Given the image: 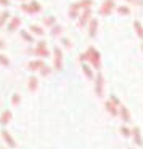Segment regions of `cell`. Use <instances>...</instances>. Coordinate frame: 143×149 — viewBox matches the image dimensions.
<instances>
[{"instance_id":"6da1fadb","label":"cell","mask_w":143,"mask_h":149,"mask_svg":"<svg viewBox=\"0 0 143 149\" xmlns=\"http://www.w3.org/2000/svg\"><path fill=\"white\" fill-rule=\"evenodd\" d=\"M85 56H87V61H90L92 66H93L97 71L101 68V56H100V53H98L93 47H88V50L85 52Z\"/></svg>"},{"instance_id":"7a4b0ae2","label":"cell","mask_w":143,"mask_h":149,"mask_svg":"<svg viewBox=\"0 0 143 149\" xmlns=\"http://www.w3.org/2000/svg\"><path fill=\"white\" fill-rule=\"evenodd\" d=\"M103 84H104L103 75H101V72H98V74L95 75V93H97L98 98L103 96Z\"/></svg>"},{"instance_id":"3957f363","label":"cell","mask_w":143,"mask_h":149,"mask_svg":"<svg viewBox=\"0 0 143 149\" xmlns=\"http://www.w3.org/2000/svg\"><path fill=\"white\" fill-rule=\"evenodd\" d=\"M53 55H55V63H53V66H55L56 71H61V69H63V53H61V48H60V47H55Z\"/></svg>"},{"instance_id":"277c9868","label":"cell","mask_w":143,"mask_h":149,"mask_svg":"<svg viewBox=\"0 0 143 149\" xmlns=\"http://www.w3.org/2000/svg\"><path fill=\"white\" fill-rule=\"evenodd\" d=\"M113 10H114V2L113 0H106V2L101 5V8L98 10V13H100L101 16H108V15H111Z\"/></svg>"},{"instance_id":"5b68a950","label":"cell","mask_w":143,"mask_h":149,"mask_svg":"<svg viewBox=\"0 0 143 149\" xmlns=\"http://www.w3.org/2000/svg\"><path fill=\"white\" fill-rule=\"evenodd\" d=\"M90 19H92V8H87L79 16V27H84L87 23H90Z\"/></svg>"},{"instance_id":"8992f818","label":"cell","mask_w":143,"mask_h":149,"mask_svg":"<svg viewBox=\"0 0 143 149\" xmlns=\"http://www.w3.org/2000/svg\"><path fill=\"white\" fill-rule=\"evenodd\" d=\"M34 53H36L37 56H40V58H47V56L50 55V52L47 50V43L43 42V40L37 43V48L34 50Z\"/></svg>"},{"instance_id":"52a82bcc","label":"cell","mask_w":143,"mask_h":149,"mask_svg":"<svg viewBox=\"0 0 143 149\" xmlns=\"http://www.w3.org/2000/svg\"><path fill=\"white\" fill-rule=\"evenodd\" d=\"M23 8L26 13H31V15H34V13H39L40 10H42V7H40V3H37V2H31L29 5H23Z\"/></svg>"},{"instance_id":"ba28073f","label":"cell","mask_w":143,"mask_h":149,"mask_svg":"<svg viewBox=\"0 0 143 149\" xmlns=\"http://www.w3.org/2000/svg\"><path fill=\"white\" fill-rule=\"evenodd\" d=\"M132 138H133V143H135L137 146H142V144H143L142 132H140L138 127H133V128H132Z\"/></svg>"},{"instance_id":"9c48e42d","label":"cell","mask_w":143,"mask_h":149,"mask_svg":"<svg viewBox=\"0 0 143 149\" xmlns=\"http://www.w3.org/2000/svg\"><path fill=\"white\" fill-rule=\"evenodd\" d=\"M104 109H106L108 112H109V116H113V117L119 116V107L114 106L111 101H106V103H104Z\"/></svg>"},{"instance_id":"30bf717a","label":"cell","mask_w":143,"mask_h":149,"mask_svg":"<svg viewBox=\"0 0 143 149\" xmlns=\"http://www.w3.org/2000/svg\"><path fill=\"white\" fill-rule=\"evenodd\" d=\"M2 138L5 139V143H7V144L10 146L11 149H15V148H16V141H15V139H13V136H11L10 133L7 132V130H4V132H2Z\"/></svg>"},{"instance_id":"8fae6325","label":"cell","mask_w":143,"mask_h":149,"mask_svg":"<svg viewBox=\"0 0 143 149\" xmlns=\"http://www.w3.org/2000/svg\"><path fill=\"white\" fill-rule=\"evenodd\" d=\"M97 29H98V19H95V18H92L90 23H88V36L93 39L95 36H97Z\"/></svg>"},{"instance_id":"7c38bea8","label":"cell","mask_w":143,"mask_h":149,"mask_svg":"<svg viewBox=\"0 0 143 149\" xmlns=\"http://www.w3.org/2000/svg\"><path fill=\"white\" fill-rule=\"evenodd\" d=\"M27 68H29V71H40V69L43 68V61L42 59H34V61H29L27 63Z\"/></svg>"},{"instance_id":"4fadbf2b","label":"cell","mask_w":143,"mask_h":149,"mask_svg":"<svg viewBox=\"0 0 143 149\" xmlns=\"http://www.w3.org/2000/svg\"><path fill=\"white\" fill-rule=\"evenodd\" d=\"M11 117H13V112L11 111H4L2 112V116H0V125H8L10 123V120H11Z\"/></svg>"},{"instance_id":"5bb4252c","label":"cell","mask_w":143,"mask_h":149,"mask_svg":"<svg viewBox=\"0 0 143 149\" xmlns=\"http://www.w3.org/2000/svg\"><path fill=\"white\" fill-rule=\"evenodd\" d=\"M27 88H29V91H36L37 88H39V79L36 77V75H31L29 80H27Z\"/></svg>"},{"instance_id":"9a60e30c","label":"cell","mask_w":143,"mask_h":149,"mask_svg":"<svg viewBox=\"0 0 143 149\" xmlns=\"http://www.w3.org/2000/svg\"><path fill=\"white\" fill-rule=\"evenodd\" d=\"M119 116H121V119H122L124 123L130 122V112H129V109H127V107L119 106Z\"/></svg>"},{"instance_id":"2e32d148","label":"cell","mask_w":143,"mask_h":149,"mask_svg":"<svg viewBox=\"0 0 143 149\" xmlns=\"http://www.w3.org/2000/svg\"><path fill=\"white\" fill-rule=\"evenodd\" d=\"M79 11H81V7H79V3L71 5V8H69V18H71V19H76V18L79 16Z\"/></svg>"},{"instance_id":"e0dca14e","label":"cell","mask_w":143,"mask_h":149,"mask_svg":"<svg viewBox=\"0 0 143 149\" xmlns=\"http://www.w3.org/2000/svg\"><path fill=\"white\" fill-rule=\"evenodd\" d=\"M82 72L85 74V77H87V79H93L95 77L93 71H92V68L87 64V63H82Z\"/></svg>"},{"instance_id":"ac0fdd59","label":"cell","mask_w":143,"mask_h":149,"mask_svg":"<svg viewBox=\"0 0 143 149\" xmlns=\"http://www.w3.org/2000/svg\"><path fill=\"white\" fill-rule=\"evenodd\" d=\"M20 24H21L20 18H13V19L10 21V24H8V31H10V32H15V31L20 27Z\"/></svg>"},{"instance_id":"d6986e66","label":"cell","mask_w":143,"mask_h":149,"mask_svg":"<svg viewBox=\"0 0 143 149\" xmlns=\"http://www.w3.org/2000/svg\"><path fill=\"white\" fill-rule=\"evenodd\" d=\"M133 29H135L137 36L140 37V39H143V26L140 21H133Z\"/></svg>"},{"instance_id":"ffe728a7","label":"cell","mask_w":143,"mask_h":149,"mask_svg":"<svg viewBox=\"0 0 143 149\" xmlns=\"http://www.w3.org/2000/svg\"><path fill=\"white\" fill-rule=\"evenodd\" d=\"M121 135H122L124 138H130V136H132V130H130L127 125H122L121 127Z\"/></svg>"},{"instance_id":"44dd1931","label":"cell","mask_w":143,"mask_h":149,"mask_svg":"<svg viewBox=\"0 0 143 149\" xmlns=\"http://www.w3.org/2000/svg\"><path fill=\"white\" fill-rule=\"evenodd\" d=\"M117 13L122 15V16H127V15H130V8L127 5H121V7H117Z\"/></svg>"},{"instance_id":"7402d4cb","label":"cell","mask_w":143,"mask_h":149,"mask_svg":"<svg viewBox=\"0 0 143 149\" xmlns=\"http://www.w3.org/2000/svg\"><path fill=\"white\" fill-rule=\"evenodd\" d=\"M79 3V7H81V10H87V8H90L92 7V0H81V2H77Z\"/></svg>"},{"instance_id":"603a6c76","label":"cell","mask_w":143,"mask_h":149,"mask_svg":"<svg viewBox=\"0 0 143 149\" xmlns=\"http://www.w3.org/2000/svg\"><path fill=\"white\" fill-rule=\"evenodd\" d=\"M10 19V13L8 11H4V13L0 15V27H4V24Z\"/></svg>"},{"instance_id":"cb8c5ba5","label":"cell","mask_w":143,"mask_h":149,"mask_svg":"<svg viewBox=\"0 0 143 149\" xmlns=\"http://www.w3.org/2000/svg\"><path fill=\"white\" fill-rule=\"evenodd\" d=\"M31 32H34L36 36H43V29L40 26H37V24H32V26H31Z\"/></svg>"},{"instance_id":"d4e9b609","label":"cell","mask_w":143,"mask_h":149,"mask_svg":"<svg viewBox=\"0 0 143 149\" xmlns=\"http://www.w3.org/2000/svg\"><path fill=\"white\" fill-rule=\"evenodd\" d=\"M20 34H21V37H23V39L26 40V42H29V43H32V42H34V37L31 36V34L27 32V31H21Z\"/></svg>"},{"instance_id":"484cf974","label":"cell","mask_w":143,"mask_h":149,"mask_svg":"<svg viewBox=\"0 0 143 149\" xmlns=\"http://www.w3.org/2000/svg\"><path fill=\"white\" fill-rule=\"evenodd\" d=\"M63 32V27L60 26V24H55V26L52 27V36L53 37H56V36H60V34Z\"/></svg>"},{"instance_id":"4316f807","label":"cell","mask_w":143,"mask_h":149,"mask_svg":"<svg viewBox=\"0 0 143 149\" xmlns=\"http://www.w3.org/2000/svg\"><path fill=\"white\" fill-rule=\"evenodd\" d=\"M20 103H21V95L20 93H15L13 96H11V104H13V106H18Z\"/></svg>"},{"instance_id":"83f0119b","label":"cell","mask_w":143,"mask_h":149,"mask_svg":"<svg viewBox=\"0 0 143 149\" xmlns=\"http://www.w3.org/2000/svg\"><path fill=\"white\" fill-rule=\"evenodd\" d=\"M55 18H53V16H48V18H45V19H43V24H45V26H55Z\"/></svg>"},{"instance_id":"f1b7e54d","label":"cell","mask_w":143,"mask_h":149,"mask_svg":"<svg viewBox=\"0 0 143 149\" xmlns=\"http://www.w3.org/2000/svg\"><path fill=\"white\" fill-rule=\"evenodd\" d=\"M0 64L2 66H10V59H8L5 55H2V53H0Z\"/></svg>"},{"instance_id":"f546056e","label":"cell","mask_w":143,"mask_h":149,"mask_svg":"<svg viewBox=\"0 0 143 149\" xmlns=\"http://www.w3.org/2000/svg\"><path fill=\"white\" fill-rule=\"evenodd\" d=\"M109 101L114 104V106H117V107L121 106V101H119V98H117V96H114V95H111V96H109Z\"/></svg>"},{"instance_id":"4dcf8cb0","label":"cell","mask_w":143,"mask_h":149,"mask_svg":"<svg viewBox=\"0 0 143 149\" xmlns=\"http://www.w3.org/2000/svg\"><path fill=\"white\" fill-rule=\"evenodd\" d=\"M50 72H52V69H50L48 66H45V64H43V68L40 69V74H42V75H48Z\"/></svg>"},{"instance_id":"1f68e13d","label":"cell","mask_w":143,"mask_h":149,"mask_svg":"<svg viewBox=\"0 0 143 149\" xmlns=\"http://www.w3.org/2000/svg\"><path fill=\"white\" fill-rule=\"evenodd\" d=\"M61 43L66 47V48H71V47H72L71 40H69V39H66V37H63V39H61Z\"/></svg>"},{"instance_id":"d6a6232c","label":"cell","mask_w":143,"mask_h":149,"mask_svg":"<svg viewBox=\"0 0 143 149\" xmlns=\"http://www.w3.org/2000/svg\"><path fill=\"white\" fill-rule=\"evenodd\" d=\"M0 5H5V7H8V5H10V0H0Z\"/></svg>"},{"instance_id":"836d02e7","label":"cell","mask_w":143,"mask_h":149,"mask_svg":"<svg viewBox=\"0 0 143 149\" xmlns=\"http://www.w3.org/2000/svg\"><path fill=\"white\" fill-rule=\"evenodd\" d=\"M142 50H143V45H142Z\"/></svg>"}]
</instances>
